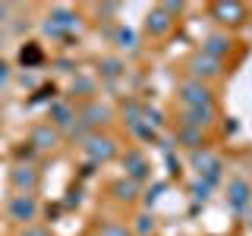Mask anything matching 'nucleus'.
<instances>
[{"instance_id":"obj_7","label":"nucleus","mask_w":252,"mask_h":236,"mask_svg":"<svg viewBox=\"0 0 252 236\" xmlns=\"http://www.w3.org/2000/svg\"><path fill=\"white\" fill-rule=\"evenodd\" d=\"M170 29H173V16L164 10V6H158V10L148 13V19H145V31H148L152 38H164Z\"/></svg>"},{"instance_id":"obj_24","label":"nucleus","mask_w":252,"mask_h":236,"mask_svg":"<svg viewBox=\"0 0 252 236\" xmlns=\"http://www.w3.org/2000/svg\"><path fill=\"white\" fill-rule=\"evenodd\" d=\"M6 13H10V6H0V16H6Z\"/></svg>"},{"instance_id":"obj_13","label":"nucleus","mask_w":252,"mask_h":236,"mask_svg":"<svg viewBox=\"0 0 252 236\" xmlns=\"http://www.w3.org/2000/svg\"><path fill=\"white\" fill-rule=\"evenodd\" d=\"M227 195H230V202H233V208H246V202H249V195H252V189L243 183V179H233L230 186H227Z\"/></svg>"},{"instance_id":"obj_1","label":"nucleus","mask_w":252,"mask_h":236,"mask_svg":"<svg viewBox=\"0 0 252 236\" xmlns=\"http://www.w3.org/2000/svg\"><path fill=\"white\" fill-rule=\"evenodd\" d=\"M180 101H183V107H215V94L199 79H186L180 85Z\"/></svg>"},{"instance_id":"obj_22","label":"nucleus","mask_w":252,"mask_h":236,"mask_svg":"<svg viewBox=\"0 0 252 236\" xmlns=\"http://www.w3.org/2000/svg\"><path fill=\"white\" fill-rule=\"evenodd\" d=\"M22 236H51V233H47L44 227H35V224H29L26 230H22Z\"/></svg>"},{"instance_id":"obj_19","label":"nucleus","mask_w":252,"mask_h":236,"mask_svg":"<svg viewBox=\"0 0 252 236\" xmlns=\"http://www.w3.org/2000/svg\"><path fill=\"white\" fill-rule=\"evenodd\" d=\"M117 41H120V47H126V51H132V47H136V35H132V31H117Z\"/></svg>"},{"instance_id":"obj_9","label":"nucleus","mask_w":252,"mask_h":236,"mask_svg":"<svg viewBox=\"0 0 252 236\" xmlns=\"http://www.w3.org/2000/svg\"><path fill=\"white\" fill-rule=\"evenodd\" d=\"M215 120V107H183V126L189 129H205V126H211Z\"/></svg>"},{"instance_id":"obj_20","label":"nucleus","mask_w":252,"mask_h":236,"mask_svg":"<svg viewBox=\"0 0 252 236\" xmlns=\"http://www.w3.org/2000/svg\"><path fill=\"white\" fill-rule=\"evenodd\" d=\"M101 236H132L129 230H126L123 224H107L104 230H101Z\"/></svg>"},{"instance_id":"obj_4","label":"nucleus","mask_w":252,"mask_h":236,"mask_svg":"<svg viewBox=\"0 0 252 236\" xmlns=\"http://www.w3.org/2000/svg\"><path fill=\"white\" fill-rule=\"evenodd\" d=\"M6 211H10L13 220H19V224H32L38 214V202L32 199V195H13L10 205H6Z\"/></svg>"},{"instance_id":"obj_8","label":"nucleus","mask_w":252,"mask_h":236,"mask_svg":"<svg viewBox=\"0 0 252 236\" xmlns=\"http://www.w3.org/2000/svg\"><path fill=\"white\" fill-rule=\"evenodd\" d=\"M13 186H16L19 195H32L35 186H38V170L29 167V164H19V167L13 170Z\"/></svg>"},{"instance_id":"obj_6","label":"nucleus","mask_w":252,"mask_h":236,"mask_svg":"<svg viewBox=\"0 0 252 236\" xmlns=\"http://www.w3.org/2000/svg\"><path fill=\"white\" fill-rule=\"evenodd\" d=\"M85 151L92 161H110L117 154V142L110 136H89L85 139Z\"/></svg>"},{"instance_id":"obj_21","label":"nucleus","mask_w":252,"mask_h":236,"mask_svg":"<svg viewBox=\"0 0 252 236\" xmlns=\"http://www.w3.org/2000/svg\"><path fill=\"white\" fill-rule=\"evenodd\" d=\"M101 66H104V69H101L104 76H120V63H117V60H104Z\"/></svg>"},{"instance_id":"obj_12","label":"nucleus","mask_w":252,"mask_h":236,"mask_svg":"<svg viewBox=\"0 0 252 236\" xmlns=\"http://www.w3.org/2000/svg\"><path fill=\"white\" fill-rule=\"evenodd\" d=\"M230 38L227 35H208L205 38V44H202V54H208V57H215V60H220L224 54H230Z\"/></svg>"},{"instance_id":"obj_11","label":"nucleus","mask_w":252,"mask_h":236,"mask_svg":"<svg viewBox=\"0 0 252 236\" xmlns=\"http://www.w3.org/2000/svg\"><path fill=\"white\" fill-rule=\"evenodd\" d=\"M123 164H126L129 179H145L148 177V161H145V154H142V151H126Z\"/></svg>"},{"instance_id":"obj_15","label":"nucleus","mask_w":252,"mask_h":236,"mask_svg":"<svg viewBox=\"0 0 252 236\" xmlns=\"http://www.w3.org/2000/svg\"><path fill=\"white\" fill-rule=\"evenodd\" d=\"M192 164L199 167V173H211V177L220 170V161H218L215 154H208V151H195L192 154Z\"/></svg>"},{"instance_id":"obj_3","label":"nucleus","mask_w":252,"mask_h":236,"mask_svg":"<svg viewBox=\"0 0 252 236\" xmlns=\"http://www.w3.org/2000/svg\"><path fill=\"white\" fill-rule=\"evenodd\" d=\"M211 16L224 26H240V22H246V6L236 3V0H220V3L211 6Z\"/></svg>"},{"instance_id":"obj_14","label":"nucleus","mask_w":252,"mask_h":236,"mask_svg":"<svg viewBox=\"0 0 252 236\" xmlns=\"http://www.w3.org/2000/svg\"><path fill=\"white\" fill-rule=\"evenodd\" d=\"M76 120V110L69 107V104H63V101H57V104L51 107V123L54 126H69Z\"/></svg>"},{"instance_id":"obj_18","label":"nucleus","mask_w":252,"mask_h":236,"mask_svg":"<svg viewBox=\"0 0 252 236\" xmlns=\"http://www.w3.org/2000/svg\"><path fill=\"white\" fill-rule=\"evenodd\" d=\"M148 230H155V220L148 217V214H139V217H136V233H139V236H145Z\"/></svg>"},{"instance_id":"obj_23","label":"nucleus","mask_w":252,"mask_h":236,"mask_svg":"<svg viewBox=\"0 0 252 236\" xmlns=\"http://www.w3.org/2000/svg\"><path fill=\"white\" fill-rule=\"evenodd\" d=\"M6 82H10V69H6L3 60H0V85H6Z\"/></svg>"},{"instance_id":"obj_16","label":"nucleus","mask_w":252,"mask_h":236,"mask_svg":"<svg viewBox=\"0 0 252 236\" xmlns=\"http://www.w3.org/2000/svg\"><path fill=\"white\" fill-rule=\"evenodd\" d=\"M110 192H114L120 202H132L139 189H136V179H120V183H114V186H110Z\"/></svg>"},{"instance_id":"obj_10","label":"nucleus","mask_w":252,"mask_h":236,"mask_svg":"<svg viewBox=\"0 0 252 236\" xmlns=\"http://www.w3.org/2000/svg\"><path fill=\"white\" fill-rule=\"evenodd\" d=\"M79 120H82L85 126H101V123L110 120V107L98 104V101H89V104L79 110Z\"/></svg>"},{"instance_id":"obj_5","label":"nucleus","mask_w":252,"mask_h":236,"mask_svg":"<svg viewBox=\"0 0 252 236\" xmlns=\"http://www.w3.org/2000/svg\"><path fill=\"white\" fill-rule=\"evenodd\" d=\"M29 142L38 148V151H54V148L60 145V132H57V126H54V123H38L35 129H32Z\"/></svg>"},{"instance_id":"obj_2","label":"nucleus","mask_w":252,"mask_h":236,"mask_svg":"<svg viewBox=\"0 0 252 236\" xmlns=\"http://www.w3.org/2000/svg\"><path fill=\"white\" fill-rule=\"evenodd\" d=\"M189 73H192V79H199V82H211V79H218L224 69H220V60L208 57V54H195V57L189 60Z\"/></svg>"},{"instance_id":"obj_17","label":"nucleus","mask_w":252,"mask_h":236,"mask_svg":"<svg viewBox=\"0 0 252 236\" xmlns=\"http://www.w3.org/2000/svg\"><path fill=\"white\" fill-rule=\"evenodd\" d=\"M180 139H183L189 148H199V145H202V132H199V129H189V126H183V129H180Z\"/></svg>"}]
</instances>
